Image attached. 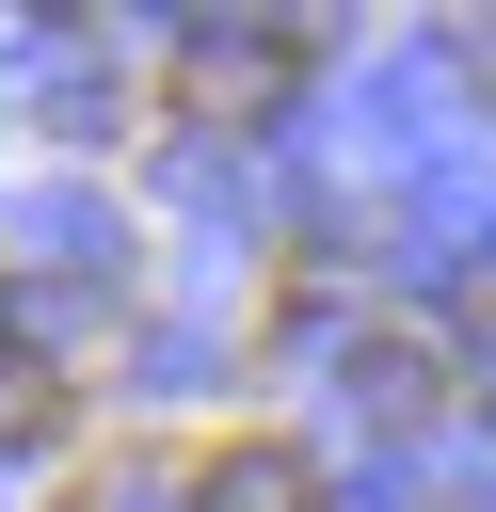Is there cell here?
Masks as SVG:
<instances>
[{"mask_svg":"<svg viewBox=\"0 0 496 512\" xmlns=\"http://www.w3.org/2000/svg\"><path fill=\"white\" fill-rule=\"evenodd\" d=\"M192 496H208V512H304V464H288V448H224Z\"/></svg>","mask_w":496,"mask_h":512,"instance_id":"cell-1","label":"cell"}]
</instances>
